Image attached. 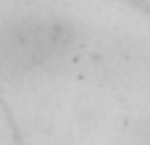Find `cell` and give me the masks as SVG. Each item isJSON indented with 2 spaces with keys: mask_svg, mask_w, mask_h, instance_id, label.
<instances>
[{
  "mask_svg": "<svg viewBox=\"0 0 150 145\" xmlns=\"http://www.w3.org/2000/svg\"><path fill=\"white\" fill-rule=\"evenodd\" d=\"M79 45V29L58 16H21L0 24V77L21 79L61 69Z\"/></svg>",
  "mask_w": 150,
  "mask_h": 145,
  "instance_id": "obj_1",
  "label": "cell"
}]
</instances>
